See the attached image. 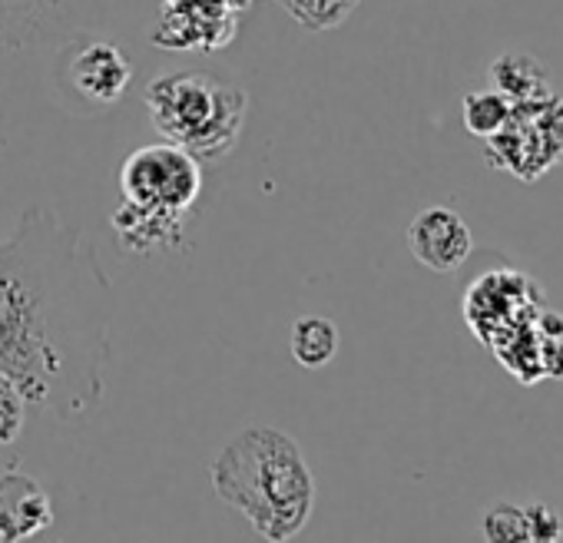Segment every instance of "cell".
<instances>
[{"mask_svg":"<svg viewBox=\"0 0 563 543\" xmlns=\"http://www.w3.org/2000/svg\"><path fill=\"white\" fill-rule=\"evenodd\" d=\"M27 398L21 395V388L8 378L0 375V447L4 444H14L24 431V421H27Z\"/></svg>","mask_w":563,"mask_h":543,"instance_id":"cell-18","label":"cell"},{"mask_svg":"<svg viewBox=\"0 0 563 543\" xmlns=\"http://www.w3.org/2000/svg\"><path fill=\"white\" fill-rule=\"evenodd\" d=\"M143 103L153 130L199 163L225 159L239 146L249 113V93L239 84L202 70H179L150 80Z\"/></svg>","mask_w":563,"mask_h":543,"instance_id":"cell-3","label":"cell"},{"mask_svg":"<svg viewBox=\"0 0 563 543\" xmlns=\"http://www.w3.org/2000/svg\"><path fill=\"white\" fill-rule=\"evenodd\" d=\"M461 113H464V130L477 140H487L490 133H497L510 113V100L500 97L494 87L490 90H474L464 97L461 103Z\"/></svg>","mask_w":563,"mask_h":543,"instance_id":"cell-15","label":"cell"},{"mask_svg":"<svg viewBox=\"0 0 563 543\" xmlns=\"http://www.w3.org/2000/svg\"><path fill=\"white\" fill-rule=\"evenodd\" d=\"M487 77H490V87H494L500 97H507L510 103L530 100V97H540V93H550V74H547V67H543L537 57H530V54H517V51L500 54V57L490 64Z\"/></svg>","mask_w":563,"mask_h":543,"instance_id":"cell-13","label":"cell"},{"mask_svg":"<svg viewBox=\"0 0 563 543\" xmlns=\"http://www.w3.org/2000/svg\"><path fill=\"white\" fill-rule=\"evenodd\" d=\"M120 196L140 209L189 219L202 196V163L166 140L140 146L120 166Z\"/></svg>","mask_w":563,"mask_h":543,"instance_id":"cell-5","label":"cell"},{"mask_svg":"<svg viewBox=\"0 0 563 543\" xmlns=\"http://www.w3.org/2000/svg\"><path fill=\"white\" fill-rule=\"evenodd\" d=\"M100 0H0V47L27 51L74 34Z\"/></svg>","mask_w":563,"mask_h":543,"instance_id":"cell-9","label":"cell"},{"mask_svg":"<svg viewBox=\"0 0 563 543\" xmlns=\"http://www.w3.org/2000/svg\"><path fill=\"white\" fill-rule=\"evenodd\" d=\"M481 533L487 540H527V517L520 503L510 500H497L494 507L484 510L481 517Z\"/></svg>","mask_w":563,"mask_h":543,"instance_id":"cell-17","label":"cell"},{"mask_svg":"<svg viewBox=\"0 0 563 543\" xmlns=\"http://www.w3.org/2000/svg\"><path fill=\"white\" fill-rule=\"evenodd\" d=\"M339 352V329L325 315H302L292 325V358L302 368H325Z\"/></svg>","mask_w":563,"mask_h":543,"instance_id":"cell-14","label":"cell"},{"mask_svg":"<svg viewBox=\"0 0 563 543\" xmlns=\"http://www.w3.org/2000/svg\"><path fill=\"white\" fill-rule=\"evenodd\" d=\"M484 159L520 182L550 173L563 159V97L550 90L510 103L504 126L484 140Z\"/></svg>","mask_w":563,"mask_h":543,"instance_id":"cell-4","label":"cell"},{"mask_svg":"<svg viewBox=\"0 0 563 543\" xmlns=\"http://www.w3.org/2000/svg\"><path fill=\"white\" fill-rule=\"evenodd\" d=\"M523 517H527V540H556L563 530L560 513L547 503H523Z\"/></svg>","mask_w":563,"mask_h":543,"instance_id":"cell-19","label":"cell"},{"mask_svg":"<svg viewBox=\"0 0 563 543\" xmlns=\"http://www.w3.org/2000/svg\"><path fill=\"white\" fill-rule=\"evenodd\" d=\"M278 4L306 31H332L352 18L362 0H278Z\"/></svg>","mask_w":563,"mask_h":543,"instance_id":"cell-16","label":"cell"},{"mask_svg":"<svg viewBox=\"0 0 563 543\" xmlns=\"http://www.w3.org/2000/svg\"><path fill=\"white\" fill-rule=\"evenodd\" d=\"M110 229L117 242L133 255H159V252H179L186 245L189 225L186 215H166L153 209H140L120 199V206L110 215Z\"/></svg>","mask_w":563,"mask_h":543,"instance_id":"cell-12","label":"cell"},{"mask_svg":"<svg viewBox=\"0 0 563 543\" xmlns=\"http://www.w3.org/2000/svg\"><path fill=\"white\" fill-rule=\"evenodd\" d=\"M113 282L90 242L51 206L0 239V375L31 408L74 421L107 395Z\"/></svg>","mask_w":563,"mask_h":543,"instance_id":"cell-1","label":"cell"},{"mask_svg":"<svg viewBox=\"0 0 563 543\" xmlns=\"http://www.w3.org/2000/svg\"><path fill=\"white\" fill-rule=\"evenodd\" d=\"M54 527V500L44 484L18 467L0 470V540L21 543Z\"/></svg>","mask_w":563,"mask_h":543,"instance_id":"cell-11","label":"cell"},{"mask_svg":"<svg viewBox=\"0 0 563 543\" xmlns=\"http://www.w3.org/2000/svg\"><path fill=\"white\" fill-rule=\"evenodd\" d=\"M537 315V289L523 272H484L464 292V319L487 348L500 345L510 332Z\"/></svg>","mask_w":563,"mask_h":543,"instance_id":"cell-8","label":"cell"},{"mask_svg":"<svg viewBox=\"0 0 563 543\" xmlns=\"http://www.w3.org/2000/svg\"><path fill=\"white\" fill-rule=\"evenodd\" d=\"M408 248L424 268L448 276L474 252V235L451 206H428L408 225Z\"/></svg>","mask_w":563,"mask_h":543,"instance_id":"cell-10","label":"cell"},{"mask_svg":"<svg viewBox=\"0 0 563 543\" xmlns=\"http://www.w3.org/2000/svg\"><path fill=\"white\" fill-rule=\"evenodd\" d=\"M249 8L252 0H159L150 44L163 51H222L235 41Z\"/></svg>","mask_w":563,"mask_h":543,"instance_id":"cell-7","label":"cell"},{"mask_svg":"<svg viewBox=\"0 0 563 543\" xmlns=\"http://www.w3.org/2000/svg\"><path fill=\"white\" fill-rule=\"evenodd\" d=\"M133 80V67L120 44L97 34H74L60 47L57 87L77 100L80 113H103L117 107Z\"/></svg>","mask_w":563,"mask_h":543,"instance_id":"cell-6","label":"cell"},{"mask_svg":"<svg viewBox=\"0 0 563 543\" xmlns=\"http://www.w3.org/2000/svg\"><path fill=\"white\" fill-rule=\"evenodd\" d=\"M209 480L216 497L272 543L299 536L316 510V477L299 441L268 424L239 431L212 457Z\"/></svg>","mask_w":563,"mask_h":543,"instance_id":"cell-2","label":"cell"}]
</instances>
